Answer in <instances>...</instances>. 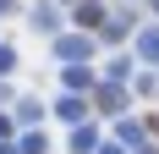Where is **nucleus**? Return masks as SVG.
Returning a JSON list of instances; mask_svg holds the SVG:
<instances>
[{
    "instance_id": "1",
    "label": "nucleus",
    "mask_w": 159,
    "mask_h": 154,
    "mask_svg": "<svg viewBox=\"0 0 159 154\" xmlns=\"http://www.w3.org/2000/svg\"><path fill=\"white\" fill-rule=\"evenodd\" d=\"M143 55H148V61H159V33H143Z\"/></svg>"
},
{
    "instance_id": "2",
    "label": "nucleus",
    "mask_w": 159,
    "mask_h": 154,
    "mask_svg": "<svg viewBox=\"0 0 159 154\" xmlns=\"http://www.w3.org/2000/svg\"><path fill=\"white\" fill-rule=\"evenodd\" d=\"M11 61H16V55H11V50H0V72H11Z\"/></svg>"
}]
</instances>
